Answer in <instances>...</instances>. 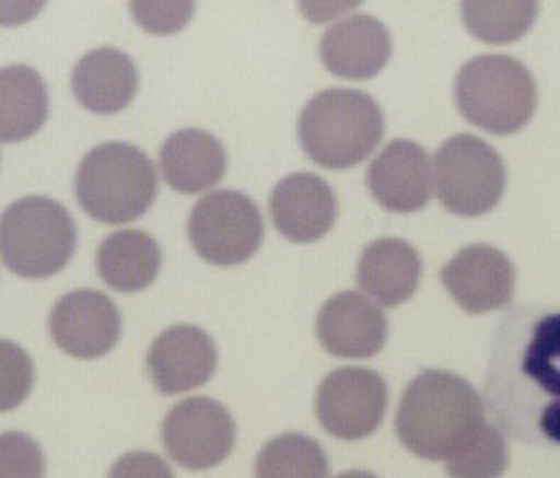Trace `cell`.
I'll return each instance as SVG.
<instances>
[{"label": "cell", "instance_id": "5", "mask_svg": "<svg viewBox=\"0 0 560 478\" xmlns=\"http://www.w3.org/2000/svg\"><path fill=\"white\" fill-rule=\"evenodd\" d=\"M454 97L459 113L478 128L514 133L535 115V77L516 58L480 55L462 66Z\"/></svg>", "mask_w": 560, "mask_h": 478}, {"label": "cell", "instance_id": "15", "mask_svg": "<svg viewBox=\"0 0 560 478\" xmlns=\"http://www.w3.org/2000/svg\"><path fill=\"white\" fill-rule=\"evenodd\" d=\"M316 333L325 350L337 358H372L385 345L387 319L363 294L340 292L322 306Z\"/></svg>", "mask_w": 560, "mask_h": 478}, {"label": "cell", "instance_id": "16", "mask_svg": "<svg viewBox=\"0 0 560 478\" xmlns=\"http://www.w3.org/2000/svg\"><path fill=\"white\" fill-rule=\"evenodd\" d=\"M269 208L282 236L292 242H316L335 223L337 197L318 174L295 173L275 185Z\"/></svg>", "mask_w": 560, "mask_h": 478}, {"label": "cell", "instance_id": "27", "mask_svg": "<svg viewBox=\"0 0 560 478\" xmlns=\"http://www.w3.org/2000/svg\"><path fill=\"white\" fill-rule=\"evenodd\" d=\"M33 363L13 342H2V409H12L33 387Z\"/></svg>", "mask_w": 560, "mask_h": 478}, {"label": "cell", "instance_id": "3", "mask_svg": "<svg viewBox=\"0 0 560 478\" xmlns=\"http://www.w3.org/2000/svg\"><path fill=\"white\" fill-rule=\"evenodd\" d=\"M298 135L318 165L348 168L382 141V109L374 97L359 90H322L301 110Z\"/></svg>", "mask_w": 560, "mask_h": 478}, {"label": "cell", "instance_id": "17", "mask_svg": "<svg viewBox=\"0 0 560 478\" xmlns=\"http://www.w3.org/2000/svg\"><path fill=\"white\" fill-rule=\"evenodd\" d=\"M393 42L382 21L353 13L325 31L319 57L325 68L345 79H370L387 65Z\"/></svg>", "mask_w": 560, "mask_h": 478}, {"label": "cell", "instance_id": "10", "mask_svg": "<svg viewBox=\"0 0 560 478\" xmlns=\"http://www.w3.org/2000/svg\"><path fill=\"white\" fill-rule=\"evenodd\" d=\"M161 438L176 464L202 471L229 458L236 427L224 406L206 396H192L166 413Z\"/></svg>", "mask_w": 560, "mask_h": 478}, {"label": "cell", "instance_id": "19", "mask_svg": "<svg viewBox=\"0 0 560 478\" xmlns=\"http://www.w3.org/2000/svg\"><path fill=\"white\" fill-rule=\"evenodd\" d=\"M422 261L404 240L385 237L370 243L357 264V284L383 306H398L415 294Z\"/></svg>", "mask_w": 560, "mask_h": 478}, {"label": "cell", "instance_id": "13", "mask_svg": "<svg viewBox=\"0 0 560 478\" xmlns=\"http://www.w3.org/2000/svg\"><path fill=\"white\" fill-rule=\"evenodd\" d=\"M217 350L210 335L197 326H174L161 333L148 351V372L155 389L178 395L210 382Z\"/></svg>", "mask_w": 560, "mask_h": 478}, {"label": "cell", "instance_id": "12", "mask_svg": "<svg viewBox=\"0 0 560 478\" xmlns=\"http://www.w3.org/2000/svg\"><path fill=\"white\" fill-rule=\"evenodd\" d=\"M441 281L465 313L485 314L512 300L516 273L503 250L477 243L441 269Z\"/></svg>", "mask_w": 560, "mask_h": 478}, {"label": "cell", "instance_id": "11", "mask_svg": "<svg viewBox=\"0 0 560 478\" xmlns=\"http://www.w3.org/2000/svg\"><path fill=\"white\" fill-rule=\"evenodd\" d=\"M49 331L55 342L73 358H102L120 338V313L103 292L89 288L73 290L52 306Z\"/></svg>", "mask_w": 560, "mask_h": 478}, {"label": "cell", "instance_id": "25", "mask_svg": "<svg viewBox=\"0 0 560 478\" xmlns=\"http://www.w3.org/2000/svg\"><path fill=\"white\" fill-rule=\"evenodd\" d=\"M509 462V445L501 430L485 422L458 453L446 459V473L453 478H499Z\"/></svg>", "mask_w": 560, "mask_h": 478}, {"label": "cell", "instance_id": "18", "mask_svg": "<svg viewBox=\"0 0 560 478\" xmlns=\"http://www.w3.org/2000/svg\"><path fill=\"white\" fill-rule=\"evenodd\" d=\"M139 73L133 60L116 47L89 51L75 65L71 89L79 103L100 115L121 110L133 100Z\"/></svg>", "mask_w": 560, "mask_h": 478}, {"label": "cell", "instance_id": "24", "mask_svg": "<svg viewBox=\"0 0 560 478\" xmlns=\"http://www.w3.org/2000/svg\"><path fill=\"white\" fill-rule=\"evenodd\" d=\"M540 7L536 2H464L462 15L472 36L488 44H509L528 33Z\"/></svg>", "mask_w": 560, "mask_h": 478}, {"label": "cell", "instance_id": "6", "mask_svg": "<svg viewBox=\"0 0 560 478\" xmlns=\"http://www.w3.org/2000/svg\"><path fill=\"white\" fill-rule=\"evenodd\" d=\"M70 211L47 197H25L8 206L0 223L2 261L26 279L58 273L75 250Z\"/></svg>", "mask_w": 560, "mask_h": 478}, {"label": "cell", "instance_id": "2", "mask_svg": "<svg viewBox=\"0 0 560 478\" xmlns=\"http://www.w3.org/2000/svg\"><path fill=\"white\" fill-rule=\"evenodd\" d=\"M485 422V403L471 383L451 372L428 370L401 396L396 432L420 458L446 462Z\"/></svg>", "mask_w": 560, "mask_h": 478}, {"label": "cell", "instance_id": "1", "mask_svg": "<svg viewBox=\"0 0 560 478\" xmlns=\"http://www.w3.org/2000/svg\"><path fill=\"white\" fill-rule=\"evenodd\" d=\"M512 314L491 353V411L517 440L560 445V311Z\"/></svg>", "mask_w": 560, "mask_h": 478}, {"label": "cell", "instance_id": "7", "mask_svg": "<svg viewBox=\"0 0 560 478\" xmlns=\"http://www.w3.org/2000/svg\"><path fill=\"white\" fill-rule=\"evenodd\" d=\"M433 182L446 210L477 218L503 197L506 171L495 148L475 135L462 133L435 152Z\"/></svg>", "mask_w": 560, "mask_h": 478}, {"label": "cell", "instance_id": "23", "mask_svg": "<svg viewBox=\"0 0 560 478\" xmlns=\"http://www.w3.org/2000/svg\"><path fill=\"white\" fill-rule=\"evenodd\" d=\"M256 478H329V462L313 438L279 435L258 454Z\"/></svg>", "mask_w": 560, "mask_h": 478}, {"label": "cell", "instance_id": "9", "mask_svg": "<svg viewBox=\"0 0 560 478\" xmlns=\"http://www.w3.org/2000/svg\"><path fill=\"white\" fill-rule=\"evenodd\" d=\"M387 396V383L374 370L361 366L332 370L316 393L319 424L338 440L369 438L382 424Z\"/></svg>", "mask_w": 560, "mask_h": 478}, {"label": "cell", "instance_id": "21", "mask_svg": "<svg viewBox=\"0 0 560 478\" xmlns=\"http://www.w3.org/2000/svg\"><path fill=\"white\" fill-rule=\"evenodd\" d=\"M96 264L107 287L128 294L139 292L160 273V245L142 230H118L103 240Z\"/></svg>", "mask_w": 560, "mask_h": 478}, {"label": "cell", "instance_id": "29", "mask_svg": "<svg viewBox=\"0 0 560 478\" xmlns=\"http://www.w3.org/2000/svg\"><path fill=\"white\" fill-rule=\"evenodd\" d=\"M107 478H174V475L158 454L135 451L116 459Z\"/></svg>", "mask_w": 560, "mask_h": 478}, {"label": "cell", "instance_id": "26", "mask_svg": "<svg viewBox=\"0 0 560 478\" xmlns=\"http://www.w3.org/2000/svg\"><path fill=\"white\" fill-rule=\"evenodd\" d=\"M44 477L45 458L38 443L20 432H4L0 438V478Z\"/></svg>", "mask_w": 560, "mask_h": 478}, {"label": "cell", "instance_id": "20", "mask_svg": "<svg viewBox=\"0 0 560 478\" xmlns=\"http://www.w3.org/2000/svg\"><path fill=\"white\" fill-rule=\"evenodd\" d=\"M166 184L179 193H202L223 178L226 152L217 137L200 128L178 129L160 153Z\"/></svg>", "mask_w": 560, "mask_h": 478}, {"label": "cell", "instance_id": "14", "mask_svg": "<svg viewBox=\"0 0 560 478\" xmlns=\"http://www.w3.org/2000/svg\"><path fill=\"white\" fill-rule=\"evenodd\" d=\"M366 182L383 208L409 213L424 208L432 197L433 165L420 144L396 139L370 163Z\"/></svg>", "mask_w": 560, "mask_h": 478}, {"label": "cell", "instance_id": "8", "mask_svg": "<svg viewBox=\"0 0 560 478\" xmlns=\"http://www.w3.org/2000/svg\"><path fill=\"white\" fill-rule=\"evenodd\" d=\"M192 247L215 266H236L255 255L264 240V218L253 198L221 189L200 198L189 218Z\"/></svg>", "mask_w": 560, "mask_h": 478}, {"label": "cell", "instance_id": "22", "mask_svg": "<svg viewBox=\"0 0 560 478\" xmlns=\"http://www.w3.org/2000/svg\"><path fill=\"white\" fill-rule=\"evenodd\" d=\"M49 113L47 86L31 66H8L0 71V135L15 142L36 133Z\"/></svg>", "mask_w": 560, "mask_h": 478}, {"label": "cell", "instance_id": "30", "mask_svg": "<svg viewBox=\"0 0 560 478\" xmlns=\"http://www.w3.org/2000/svg\"><path fill=\"white\" fill-rule=\"evenodd\" d=\"M337 478H377L376 475H372L369 471H348L338 475Z\"/></svg>", "mask_w": 560, "mask_h": 478}, {"label": "cell", "instance_id": "4", "mask_svg": "<svg viewBox=\"0 0 560 478\" xmlns=\"http://www.w3.org/2000/svg\"><path fill=\"white\" fill-rule=\"evenodd\" d=\"M155 193V166L147 153L128 142L100 144L77 166V200L90 218L102 223L135 221L152 206Z\"/></svg>", "mask_w": 560, "mask_h": 478}, {"label": "cell", "instance_id": "28", "mask_svg": "<svg viewBox=\"0 0 560 478\" xmlns=\"http://www.w3.org/2000/svg\"><path fill=\"white\" fill-rule=\"evenodd\" d=\"M195 2H131L137 23L148 33L171 34L191 20Z\"/></svg>", "mask_w": 560, "mask_h": 478}]
</instances>
